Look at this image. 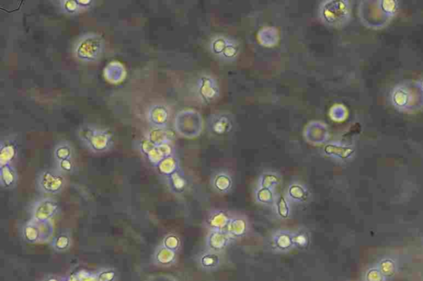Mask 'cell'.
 <instances>
[{"label": "cell", "instance_id": "obj_1", "mask_svg": "<svg viewBox=\"0 0 423 281\" xmlns=\"http://www.w3.org/2000/svg\"><path fill=\"white\" fill-rule=\"evenodd\" d=\"M318 17L324 25L330 28H341L351 18V7L348 1L326 0L319 6Z\"/></svg>", "mask_w": 423, "mask_h": 281}, {"label": "cell", "instance_id": "obj_2", "mask_svg": "<svg viewBox=\"0 0 423 281\" xmlns=\"http://www.w3.org/2000/svg\"><path fill=\"white\" fill-rule=\"evenodd\" d=\"M105 51V41L96 33H87L80 36L73 47V54L84 63L97 62Z\"/></svg>", "mask_w": 423, "mask_h": 281}, {"label": "cell", "instance_id": "obj_3", "mask_svg": "<svg viewBox=\"0 0 423 281\" xmlns=\"http://www.w3.org/2000/svg\"><path fill=\"white\" fill-rule=\"evenodd\" d=\"M77 134L79 139L93 153H105L113 147V136L107 129L87 124L79 128Z\"/></svg>", "mask_w": 423, "mask_h": 281}, {"label": "cell", "instance_id": "obj_4", "mask_svg": "<svg viewBox=\"0 0 423 281\" xmlns=\"http://www.w3.org/2000/svg\"><path fill=\"white\" fill-rule=\"evenodd\" d=\"M66 184L65 174L56 169L41 170L36 177V187L41 193L57 194L62 192Z\"/></svg>", "mask_w": 423, "mask_h": 281}, {"label": "cell", "instance_id": "obj_5", "mask_svg": "<svg viewBox=\"0 0 423 281\" xmlns=\"http://www.w3.org/2000/svg\"><path fill=\"white\" fill-rule=\"evenodd\" d=\"M268 245L270 250L277 254L289 253L295 249L293 242V231L286 228L275 229L269 235Z\"/></svg>", "mask_w": 423, "mask_h": 281}, {"label": "cell", "instance_id": "obj_6", "mask_svg": "<svg viewBox=\"0 0 423 281\" xmlns=\"http://www.w3.org/2000/svg\"><path fill=\"white\" fill-rule=\"evenodd\" d=\"M196 93L203 103H213L220 95L218 81L208 74L201 75L196 84Z\"/></svg>", "mask_w": 423, "mask_h": 281}, {"label": "cell", "instance_id": "obj_7", "mask_svg": "<svg viewBox=\"0 0 423 281\" xmlns=\"http://www.w3.org/2000/svg\"><path fill=\"white\" fill-rule=\"evenodd\" d=\"M225 231L235 243L249 236L252 232V223L246 214L233 212Z\"/></svg>", "mask_w": 423, "mask_h": 281}, {"label": "cell", "instance_id": "obj_8", "mask_svg": "<svg viewBox=\"0 0 423 281\" xmlns=\"http://www.w3.org/2000/svg\"><path fill=\"white\" fill-rule=\"evenodd\" d=\"M233 212L226 209L215 208L206 214L203 226L207 231L211 230H226Z\"/></svg>", "mask_w": 423, "mask_h": 281}, {"label": "cell", "instance_id": "obj_9", "mask_svg": "<svg viewBox=\"0 0 423 281\" xmlns=\"http://www.w3.org/2000/svg\"><path fill=\"white\" fill-rule=\"evenodd\" d=\"M59 206L50 198L41 199L32 206V220L37 222H46L57 214Z\"/></svg>", "mask_w": 423, "mask_h": 281}, {"label": "cell", "instance_id": "obj_10", "mask_svg": "<svg viewBox=\"0 0 423 281\" xmlns=\"http://www.w3.org/2000/svg\"><path fill=\"white\" fill-rule=\"evenodd\" d=\"M233 240L225 230L207 231L205 236V249L215 252L223 253L233 243Z\"/></svg>", "mask_w": 423, "mask_h": 281}, {"label": "cell", "instance_id": "obj_11", "mask_svg": "<svg viewBox=\"0 0 423 281\" xmlns=\"http://www.w3.org/2000/svg\"><path fill=\"white\" fill-rule=\"evenodd\" d=\"M285 195L292 204L303 205L312 200V192L308 186L300 181H293L285 189Z\"/></svg>", "mask_w": 423, "mask_h": 281}, {"label": "cell", "instance_id": "obj_12", "mask_svg": "<svg viewBox=\"0 0 423 281\" xmlns=\"http://www.w3.org/2000/svg\"><path fill=\"white\" fill-rule=\"evenodd\" d=\"M195 260L197 261V266L205 272H213L218 271L223 263V254L215 252L213 250H203L198 253Z\"/></svg>", "mask_w": 423, "mask_h": 281}, {"label": "cell", "instance_id": "obj_13", "mask_svg": "<svg viewBox=\"0 0 423 281\" xmlns=\"http://www.w3.org/2000/svg\"><path fill=\"white\" fill-rule=\"evenodd\" d=\"M210 184L215 193L225 195L228 194L233 188V177L228 170H218L211 176Z\"/></svg>", "mask_w": 423, "mask_h": 281}, {"label": "cell", "instance_id": "obj_14", "mask_svg": "<svg viewBox=\"0 0 423 281\" xmlns=\"http://www.w3.org/2000/svg\"><path fill=\"white\" fill-rule=\"evenodd\" d=\"M232 127V120L228 114H213L208 119V131L214 136L221 137L228 134L231 132Z\"/></svg>", "mask_w": 423, "mask_h": 281}, {"label": "cell", "instance_id": "obj_15", "mask_svg": "<svg viewBox=\"0 0 423 281\" xmlns=\"http://www.w3.org/2000/svg\"><path fill=\"white\" fill-rule=\"evenodd\" d=\"M292 204L288 200L285 193H277L275 204L271 208L272 213L280 221H287L292 216Z\"/></svg>", "mask_w": 423, "mask_h": 281}, {"label": "cell", "instance_id": "obj_16", "mask_svg": "<svg viewBox=\"0 0 423 281\" xmlns=\"http://www.w3.org/2000/svg\"><path fill=\"white\" fill-rule=\"evenodd\" d=\"M354 153V150L352 147L344 146L337 142H329L323 147V153L333 159L346 160L349 158Z\"/></svg>", "mask_w": 423, "mask_h": 281}, {"label": "cell", "instance_id": "obj_17", "mask_svg": "<svg viewBox=\"0 0 423 281\" xmlns=\"http://www.w3.org/2000/svg\"><path fill=\"white\" fill-rule=\"evenodd\" d=\"M413 91L406 87H397L392 94V102L397 109H410L413 105Z\"/></svg>", "mask_w": 423, "mask_h": 281}, {"label": "cell", "instance_id": "obj_18", "mask_svg": "<svg viewBox=\"0 0 423 281\" xmlns=\"http://www.w3.org/2000/svg\"><path fill=\"white\" fill-rule=\"evenodd\" d=\"M282 182V177L279 173L273 170H265L260 174L257 182V187L276 190Z\"/></svg>", "mask_w": 423, "mask_h": 281}, {"label": "cell", "instance_id": "obj_19", "mask_svg": "<svg viewBox=\"0 0 423 281\" xmlns=\"http://www.w3.org/2000/svg\"><path fill=\"white\" fill-rule=\"evenodd\" d=\"M277 196L276 191L269 188L257 187L254 191L255 202L260 206L271 209Z\"/></svg>", "mask_w": 423, "mask_h": 281}, {"label": "cell", "instance_id": "obj_20", "mask_svg": "<svg viewBox=\"0 0 423 281\" xmlns=\"http://www.w3.org/2000/svg\"><path fill=\"white\" fill-rule=\"evenodd\" d=\"M231 36H225L222 34H217L210 39L208 42V49L213 57L217 59H220L228 43L229 39Z\"/></svg>", "mask_w": 423, "mask_h": 281}, {"label": "cell", "instance_id": "obj_21", "mask_svg": "<svg viewBox=\"0 0 423 281\" xmlns=\"http://www.w3.org/2000/svg\"><path fill=\"white\" fill-rule=\"evenodd\" d=\"M293 231V242L295 249L304 250L310 246L311 234L309 230L305 227H297Z\"/></svg>", "mask_w": 423, "mask_h": 281}, {"label": "cell", "instance_id": "obj_22", "mask_svg": "<svg viewBox=\"0 0 423 281\" xmlns=\"http://www.w3.org/2000/svg\"><path fill=\"white\" fill-rule=\"evenodd\" d=\"M18 176L15 169L10 165H1V186L3 188H12L15 187Z\"/></svg>", "mask_w": 423, "mask_h": 281}, {"label": "cell", "instance_id": "obj_23", "mask_svg": "<svg viewBox=\"0 0 423 281\" xmlns=\"http://www.w3.org/2000/svg\"><path fill=\"white\" fill-rule=\"evenodd\" d=\"M240 44L238 41H236V39L233 37H230L229 39L228 43L227 45L226 48L224 50L223 55L221 56V62H233L237 59L239 54H240Z\"/></svg>", "mask_w": 423, "mask_h": 281}, {"label": "cell", "instance_id": "obj_24", "mask_svg": "<svg viewBox=\"0 0 423 281\" xmlns=\"http://www.w3.org/2000/svg\"><path fill=\"white\" fill-rule=\"evenodd\" d=\"M149 118H152L151 120L152 124H154L158 127H164V126H166L167 122L169 119V114L167 109H164V107L157 106L155 109L151 110Z\"/></svg>", "mask_w": 423, "mask_h": 281}, {"label": "cell", "instance_id": "obj_25", "mask_svg": "<svg viewBox=\"0 0 423 281\" xmlns=\"http://www.w3.org/2000/svg\"><path fill=\"white\" fill-rule=\"evenodd\" d=\"M74 154V148L69 142H60L57 145L54 150V157L57 162L62 160H69L73 159Z\"/></svg>", "mask_w": 423, "mask_h": 281}, {"label": "cell", "instance_id": "obj_26", "mask_svg": "<svg viewBox=\"0 0 423 281\" xmlns=\"http://www.w3.org/2000/svg\"><path fill=\"white\" fill-rule=\"evenodd\" d=\"M169 185L175 193H182L187 187V181L185 176L177 170L169 176Z\"/></svg>", "mask_w": 423, "mask_h": 281}, {"label": "cell", "instance_id": "obj_27", "mask_svg": "<svg viewBox=\"0 0 423 281\" xmlns=\"http://www.w3.org/2000/svg\"><path fill=\"white\" fill-rule=\"evenodd\" d=\"M62 12L68 15H75L82 10H85L78 3L77 0H63L60 2Z\"/></svg>", "mask_w": 423, "mask_h": 281}, {"label": "cell", "instance_id": "obj_28", "mask_svg": "<svg viewBox=\"0 0 423 281\" xmlns=\"http://www.w3.org/2000/svg\"><path fill=\"white\" fill-rule=\"evenodd\" d=\"M163 245H164V248H168L169 250L176 252L180 248L181 242H180V237H178L177 235L170 233L164 237Z\"/></svg>", "mask_w": 423, "mask_h": 281}, {"label": "cell", "instance_id": "obj_29", "mask_svg": "<svg viewBox=\"0 0 423 281\" xmlns=\"http://www.w3.org/2000/svg\"><path fill=\"white\" fill-rule=\"evenodd\" d=\"M5 153L7 155V159H6V162L4 165H10L11 160H13V158L16 155L15 145L13 144L10 141H7L6 144H4L3 142L2 143L1 154H5Z\"/></svg>", "mask_w": 423, "mask_h": 281}, {"label": "cell", "instance_id": "obj_30", "mask_svg": "<svg viewBox=\"0 0 423 281\" xmlns=\"http://www.w3.org/2000/svg\"><path fill=\"white\" fill-rule=\"evenodd\" d=\"M57 168L65 175L72 173L74 168V160L73 159H69L57 162Z\"/></svg>", "mask_w": 423, "mask_h": 281}, {"label": "cell", "instance_id": "obj_31", "mask_svg": "<svg viewBox=\"0 0 423 281\" xmlns=\"http://www.w3.org/2000/svg\"><path fill=\"white\" fill-rule=\"evenodd\" d=\"M55 243L57 244V246H59L61 244V248H68L70 245V243H71V240H70V237H69V235L65 234V233H62V234L59 235L58 237L55 239Z\"/></svg>", "mask_w": 423, "mask_h": 281}, {"label": "cell", "instance_id": "obj_32", "mask_svg": "<svg viewBox=\"0 0 423 281\" xmlns=\"http://www.w3.org/2000/svg\"><path fill=\"white\" fill-rule=\"evenodd\" d=\"M383 10L388 13H393L397 10V3L396 1H390V0H386V1H382Z\"/></svg>", "mask_w": 423, "mask_h": 281}, {"label": "cell", "instance_id": "obj_33", "mask_svg": "<svg viewBox=\"0 0 423 281\" xmlns=\"http://www.w3.org/2000/svg\"><path fill=\"white\" fill-rule=\"evenodd\" d=\"M78 3H80V6L82 7L85 10H86V8H89L90 6L92 5L94 2H93L92 0H77Z\"/></svg>", "mask_w": 423, "mask_h": 281}, {"label": "cell", "instance_id": "obj_34", "mask_svg": "<svg viewBox=\"0 0 423 281\" xmlns=\"http://www.w3.org/2000/svg\"></svg>", "mask_w": 423, "mask_h": 281}]
</instances>
